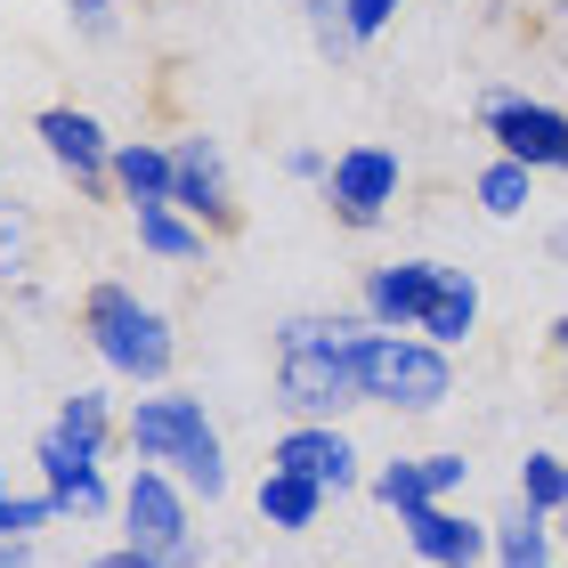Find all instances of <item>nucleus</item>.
Masks as SVG:
<instances>
[{
  "label": "nucleus",
  "instance_id": "obj_12",
  "mask_svg": "<svg viewBox=\"0 0 568 568\" xmlns=\"http://www.w3.org/2000/svg\"><path fill=\"white\" fill-rule=\"evenodd\" d=\"M406 545H415L430 568H479L487 552H496V528L463 520V511H447V504H423V511H406Z\"/></svg>",
  "mask_w": 568,
  "mask_h": 568
},
{
  "label": "nucleus",
  "instance_id": "obj_5",
  "mask_svg": "<svg viewBox=\"0 0 568 568\" xmlns=\"http://www.w3.org/2000/svg\"><path fill=\"white\" fill-rule=\"evenodd\" d=\"M122 545L163 560V568H195V511H187V487L171 471H146L122 487Z\"/></svg>",
  "mask_w": 568,
  "mask_h": 568
},
{
  "label": "nucleus",
  "instance_id": "obj_26",
  "mask_svg": "<svg viewBox=\"0 0 568 568\" xmlns=\"http://www.w3.org/2000/svg\"><path fill=\"white\" fill-rule=\"evenodd\" d=\"M398 9H406V0H349V41L366 49L374 33H390V24H398Z\"/></svg>",
  "mask_w": 568,
  "mask_h": 568
},
{
  "label": "nucleus",
  "instance_id": "obj_16",
  "mask_svg": "<svg viewBox=\"0 0 568 568\" xmlns=\"http://www.w3.org/2000/svg\"><path fill=\"white\" fill-rule=\"evenodd\" d=\"M317 511H325V487L317 479H293V471H268L261 479V520L268 528L301 536V528H317Z\"/></svg>",
  "mask_w": 568,
  "mask_h": 568
},
{
  "label": "nucleus",
  "instance_id": "obj_34",
  "mask_svg": "<svg viewBox=\"0 0 568 568\" xmlns=\"http://www.w3.org/2000/svg\"><path fill=\"white\" fill-rule=\"evenodd\" d=\"M0 504H9V463H0Z\"/></svg>",
  "mask_w": 568,
  "mask_h": 568
},
{
  "label": "nucleus",
  "instance_id": "obj_24",
  "mask_svg": "<svg viewBox=\"0 0 568 568\" xmlns=\"http://www.w3.org/2000/svg\"><path fill=\"white\" fill-rule=\"evenodd\" d=\"M301 17H308V33H317L325 49H333V58H349V0H301Z\"/></svg>",
  "mask_w": 568,
  "mask_h": 568
},
{
  "label": "nucleus",
  "instance_id": "obj_8",
  "mask_svg": "<svg viewBox=\"0 0 568 568\" xmlns=\"http://www.w3.org/2000/svg\"><path fill=\"white\" fill-rule=\"evenodd\" d=\"M171 212H187L203 236H236L244 227V212H236V187H227V154H220V139H179L171 146Z\"/></svg>",
  "mask_w": 568,
  "mask_h": 568
},
{
  "label": "nucleus",
  "instance_id": "obj_28",
  "mask_svg": "<svg viewBox=\"0 0 568 568\" xmlns=\"http://www.w3.org/2000/svg\"><path fill=\"white\" fill-rule=\"evenodd\" d=\"M65 17H73V33L114 41V0H65Z\"/></svg>",
  "mask_w": 568,
  "mask_h": 568
},
{
  "label": "nucleus",
  "instance_id": "obj_31",
  "mask_svg": "<svg viewBox=\"0 0 568 568\" xmlns=\"http://www.w3.org/2000/svg\"><path fill=\"white\" fill-rule=\"evenodd\" d=\"M545 244H552V261H568V220L552 227V236H545Z\"/></svg>",
  "mask_w": 568,
  "mask_h": 568
},
{
  "label": "nucleus",
  "instance_id": "obj_17",
  "mask_svg": "<svg viewBox=\"0 0 568 568\" xmlns=\"http://www.w3.org/2000/svg\"><path fill=\"white\" fill-rule=\"evenodd\" d=\"M49 430H58L73 455H90V463L114 447V415H106V398H98V390H73V398L58 406V423H49Z\"/></svg>",
  "mask_w": 568,
  "mask_h": 568
},
{
  "label": "nucleus",
  "instance_id": "obj_1",
  "mask_svg": "<svg viewBox=\"0 0 568 568\" xmlns=\"http://www.w3.org/2000/svg\"><path fill=\"white\" fill-rule=\"evenodd\" d=\"M366 308H301L276 325V398L301 423H333L357 398V342H366Z\"/></svg>",
  "mask_w": 568,
  "mask_h": 568
},
{
  "label": "nucleus",
  "instance_id": "obj_11",
  "mask_svg": "<svg viewBox=\"0 0 568 568\" xmlns=\"http://www.w3.org/2000/svg\"><path fill=\"white\" fill-rule=\"evenodd\" d=\"M268 471H293V479H317L325 496H342V487L357 479V447L333 423H293L268 447Z\"/></svg>",
  "mask_w": 568,
  "mask_h": 568
},
{
  "label": "nucleus",
  "instance_id": "obj_6",
  "mask_svg": "<svg viewBox=\"0 0 568 568\" xmlns=\"http://www.w3.org/2000/svg\"><path fill=\"white\" fill-rule=\"evenodd\" d=\"M398 187H406V163H398V146H382V139L342 146L333 171H325V203H333V220H342L349 236H374V227L390 220Z\"/></svg>",
  "mask_w": 568,
  "mask_h": 568
},
{
  "label": "nucleus",
  "instance_id": "obj_4",
  "mask_svg": "<svg viewBox=\"0 0 568 568\" xmlns=\"http://www.w3.org/2000/svg\"><path fill=\"white\" fill-rule=\"evenodd\" d=\"M357 398L398 406V415H438L455 398V357L423 333H366L357 342Z\"/></svg>",
  "mask_w": 568,
  "mask_h": 568
},
{
  "label": "nucleus",
  "instance_id": "obj_30",
  "mask_svg": "<svg viewBox=\"0 0 568 568\" xmlns=\"http://www.w3.org/2000/svg\"><path fill=\"white\" fill-rule=\"evenodd\" d=\"M90 568H163V560H146V552H131V545H114V552H98Z\"/></svg>",
  "mask_w": 568,
  "mask_h": 568
},
{
  "label": "nucleus",
  "instance_id": "obj_22",
  "mask_svg": "<svg viewBox=\"0 0 568 568\" xmlns=\"http://www.w3.org/2000/svg\"><path fill=\"white\" fill-rule=\"evenodd\" d=\"M374 504H390L398 520H406V511H423V504H430V471H423V455H415V463H406V455H398V463H382V471H374Z\"/></svg>",
  "mask_w": 568,
  "mask_h": 568
},
{
  "label": "nucleus",
  "instance_id": "obj_7",
  "mask_svg": "<svg viewBox=\"0 0 568 568\" xmlns=\"http://www.w3.org/2000/svg\"><path fill=\"white\" fill-rule=\"evenodd\" d=\"M479 122H487V139H496L504 163H528L536 179L545 171L568 179V114L560 106H545V98H528V90H487Z\"/></svg>",
  "mask_w": 568,
  "mask_h": 568
},
{
  "label": "nucleus",
  "instance_id": "obj_29",
  "mask_svg": "<svg viewBox=\"0 0 568 568\" xmlns=\"http://www.w3.org/2000/svg\"><path fill=\"white\" fill-rule=\"evenodd\" d=\"M284 171H293V179H325L333 163H325V154H317V146H293V154H284Z\"/></svg>",
  "mask_w": 568,
  "mask_h": 568
},
{
  "label": "nucleus",
  "instance_id": "obj_35",
  "mask_svg": "<svg viewBox=\"0 0 568 568\" xmlns=\"http://www.w3.org/2000/svg\"><path fill=\"white\" fill-rule=\"evenodd\" d=\"M528 568H552V560H528Z\"/></svg>",
  "mask_w": 568,
  "mask_h": 568
},
{
  "label": "nucleus",
  "instance_id": "obj_3",
  "mask_svg": "<svg viewBox=\"0 0 568 568\" xmlns=\"http://www.w3.org/2000/svg\"><path fill=\"white\" fill-rule=\"evenodd\" d=\"M82 333H90V349L106 357L122 382H171V366H179L171 317L146 308L131 284H90L82 293Z\"/></svg>",
  "mask_w": 568,
  "mask_h": 568
},
{
  "label": "nucleus",
  "instance_id": "obj_25",
  "mask_svg": "<svg viewBox=\"0 0 568 568\" xmlns=\"http://www.w3.org/2000/svg\"><path fill=\"white\" fill-rule=\"evenodd\" d=\"M24 252H33V220H24V203H0V276H17Z\"/></svg>",
  "mask_w": 568,
  "mask_h": 568
},
{
  "label": "nucleus",
  "instance_id": "obj_2",
  "mask_svg": "<svg viewBox=\"0 0 568 568\" xmlns=\"http://www.w3.org/2000/svg\"><path fill=\"white\" fill-rule=\"evenodd\" d=\"M122 447H131L139 463H154V471H171L187 496H227V447H220V430L212 415H203V398L187 390H154L139 398L131 415H122Z\"/></svg>",
  "mask_w": 568,
  "mask_h": 568
},
{
  "label": "nucleus",
  "instance_id": "obj_10",
  "mask_svg": "<svg viewBox=\"0 0 568 568\" xmlns=\"http://www.w3.org/2000/svg\"><path fill=\"white\" fill-rule=\"evenodd\" d=\"M438 284H447V261H382L357 284V308H366L374 333H415L423 308L438 301Z\"/></svg>",
  "mask_w": 568,
  "mask_h": 568
},
{
  "label": "nucleus",
  "instance_id": "obj_20",
  "mask_svg": "<svg viewBox=\"0 0 568 568\" xmlns=\"http://www.w3.org/2000/svg\"><path fill=\"white\" fill-rule=\"evenodd\" d=\"M496 560L504 568H528V560H552V528H545V511H528V504H511L504 520H496Z\"/></svg>",
  "mask_w": 568,
  "mask_h": 568
},
{
  "label": "nucleus",
  "instance_id": "obj_36",
  "mask_svg": "<svg viewBox=\"0 0 568 568\" xmlns=\"http://www.w3.org/2000/svg\"><path fill=\"white\" fill-rule=\"evenodd\" d=\"M560 536H568V511H560Z\"/></svg>",
  "mask_w": 568,
  "mask_h": 568
},
{
  "label": "nucleus",
  "instance_id": "obj_27",
  "mask_svg": "<svg viewBox=\"0 0 568 568\" xmlns=\"http://www.w3.org/2000/svg\"><path fill=\"white\" fill-rule=\"evenodd\" d=\"M423 471H430V504H447L463 479H471V455H423Z\"/></svg>",
  "mask_w": 568,
  "mask_h": 568
},
{
  "label": "nucleus",
  "instance_id": "obj_32",
  "mask_svg": "<svg viewBox=\"0 0 568 568\" xmlns=\"http://www.w3.org/2000/svg\"><path fill=\"white\" fill-rule=\"evenodd\" d=\"M0 568H24V545H0Z\"/></svg>",
  "mask_w": 568,
  "mask_h": 568
},
{
  "label": "nucleus",
  "instance_id": "obj_33",
  "mask_svg": "<svg viewBox=\"0 0 568 568\" xmlns=\"http://www.w3.org/2000/svg\"><path fill=\"white\" fill-rule=\"evenodd\" d=\"M552 349H568V317H560V325H552Z\"/></svg>",
  "mask_w": 568,
  "mask_h": 568
},
{
  "label": "nucleus",
  "instance_id": "obj_14",
  "mask_svg": "<svg viewBox=\"0 0 568 568\" xmlns=\"http://www.w3.org/2000/svg\"><path fill=\"white\" fill-rule=\"evenodd\" d=\"M171 146L154 139H114V195L131 203V212H163L171 203Z\"/></svg>",
  "mask_w": 568,
  "mask_h": 568
},
{
  "label": "nucleus",
  "instance_id": "obj_23",
  "mask_svg": "<svg viewBox=\"0 0 568 568\" xmlns=\"http://www.w3.org/2000/svg\"><path fill=\"white\" fill-rule=\"evenodd\" d=\"M49 520H58V496H49V487H41V496H9V504H0V545H24V536L49 528Z\"/></svg>",
  "mask_w": 568,
  "mask_h": 568
},
{
  "label": "nucleus",
  "instance_id": "obj_19",
  "mask_svg": "<svg viewBox=\"0 0 568 568\" xmlns=\"http://www.w3.org/2000/svg\"><path fill=\"white\" fill-rule=\"evenodd\" d=\"M471 195H479V212H487V220H520L528 203H536V171H528V163H504V154H496V163L479 171V187H471Z\"/></svg>",
  "mask_w": 568,
  "mask_h": 568
},
{
  "label": "nucleus",
  "instance_id": "obj_9",
  "mask_svg": "<svg viewBox=\"0 0 568 568\" xmlns=\"http://www.w3.org/2000/svg\"><path fill=\"white\" fill-rule=\"evenodd\" d=\"M33 139H41V154L82 195H106L114 187V139H106V122H98V114H82V106H41L33 114Z\"/></svg>",
  "mask_w": 568,
  "mask_h": 568
},
{
  "label": "nucleus",
  "instance_id": "obj_21",
  "mask_svg": "<svg viewBox=\"0 0 568 568\" xmlns=\"http://www.w3.org/2000/svg\"><path fill=\"white\" fill-rule=\"evenodd\" d=\"M520 504L545 511V520H560V511H568V463H560L552 447H536V455L520 463Z\"/></svg>",
  "mask_w": 568,
  "mask_h": 568
},
{
  "label": "nucleus",
  "instance_id": "obj_18",
  "mask_svg": "<svg viewBox=\"0 0 568 568\" xmlns=\"http://www.w3.org/2000/svg\"><path fill=\"white\" fill-rule=\"evenodd\" d=\"M131 220H139V244L154 252V261H203V252H212V236H203L187 212H171V203L163 212H131Z\"/></svg>",
  "mask_w": 568,
  "mask_h": 568
},
{
  "label": "nucleus",
  "instance_id": "obj_15",
  "mask_svg": "<svg viewBox=\"0 0 568 568\" xmlns=\"http://www.w3.org/2000/svg\"><path fill=\"white\" fill-rule=\"evenodd\" d=\"M423 342H438V349H463L479 333V276L471 268H447V284H438V301L423 308Z\"/></svg>",
  "mask_w": 568,
  "mask_h": 568
},
{
  "label": "nucleus",
  "instance_id": "obj_13",
  "mask_svg": "<svg viewBox=\"0 0 568 568\" xmlns=\"http://www.w3.org/2000/svg\"><path fill=\"white\" fill-rule=\"evenodd\" d=\"M41 479H49V496H58V520H65V511H73V520H98V511H106V479H98V463L73 455L58 430H41Z\"/></svg>",
  "mask_w": 568,
  "mask_h": 568
}]
</instances>
